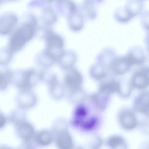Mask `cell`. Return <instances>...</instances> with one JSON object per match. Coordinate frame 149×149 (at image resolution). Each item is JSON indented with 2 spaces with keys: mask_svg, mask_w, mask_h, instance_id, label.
<instances>
[{
  "mask_svg": "<svg viewBox=\"0 0 149 149\" xmlns=\"http://www.w3.org/2000/svg\"><path fill=\"white\" fill-rule=\"evenodd\" d=\"M13 53L9 48L1 51L0 53V64L3 65L7 63L11 59Z\"/></svg>",
  "mask_w": 149,
  "mask_h": 149,
  "instance_id": "21",
  "label": "cell"
},
{
  "mask_svg": "<svg viewBox=\"0 0 149 149\" xmlns=\"http://www.w3.org/2000/svg\"><path fill=\"white\" fill-rule=\"evenodd\" d=\"M143 7L142 0H128L123 7L125 12L131 19L140 14Z\"/></svg>",
  "mask_w": 149,
  "mask_h": 149,
  "instance_id": "6",
  "label": "cell"
},
{
  "mask_svg": "<svg viewBox=\"0 0 149 149\" xmlns=\"http://www.w3.org/2000/svg\"><path fill=\"white\" fill-rule=\"evenodd\" d=\"M6 119L4 116L0 113V128L2 127L5 125Z\"/></svg>",
  "mask_w": 149,
  "mask_h": 149,
  "instance_id": "26",
  "label": "cell"
},
{
  "mask_svg": "<svg viewBox=\"0 0 149 149\" xmlns=\"http://www.w3.org/2000/svg\"><path fill=\"white\" fill-rule=\"evenodd\" d=\"M43 37L46 44L44 50L57 62L64 51L63 38L50 28H47L45 30Z\"/></svg>",
  "mask_w": 149,
  "mask_h": 149,
  "instance_id": "1",
  "label": "cell"
},
{
  "mask_svg": "<svg viewBox=\"0 0 149 149\" xmlns=\"http://www.w3.org/2000/svg\"><path fill=\"white\" fill-rule=\"evenodd\" d=\"M58 146L63 149H69L72 146V138L68 132L66 130L60 132L56 139Z\"/></svg>",
  "mask_w": 149,
  "mask_h": 149,
  "instance_id": "11",
  "label": "cell"
},
{
  "mask_svg": "<svg viewBox=\"0 0 149 149\" xmlns=\"http://www.w3.org/2000/svg\"><path fill=\"white\" fill-rule=\"evenodd\" d=\"M82 7L85 15L88 19L93 20L96 18L97 13L94 6L84 3Z\"/></svg>",
  "mask_w": 149,
  "mask_h": 149,
  "instance_id": "20",
  "label": "cell"
},
{
  "mask_svg": "<svg viewBox=\"0 0 149 149\" xmlns=\"http://www.w3.org/2000/svg\"><path fill=\"white\" fill-rule=\"evenodd\" d=\"M120 120L122 126L127 130L133 129L137 124L134 115L132 112L128 110H124L121 112Z\"/></svg>",
  "mask_w": 149,
  "mask_h": 149,
  "instance_id": "9",
  "label": "cell"
},
{
  "mask_svg": "<svg viewBox=\"0 0 149 149\" xmlns=\"http://www.w3.org/2000/svg\"><path fill=\"white\" fill-rule=\"evenodd\" d=\"M108 144L110 147L113 149H125L126 147L124 140L118 136L110 138L108 141Z\"/></svg>",
  "mask_w": 149,
  "mask_h": 149,
  "instance_id": "17",
  "label": "cell"
},
{
  "mask_svg": "<svg viewBox=\"0 0 149 149\" xmlns=\"http://www.w3.org/2000/svg\"><path fill=\"white\" fill-rule=\"evenodd\" d=\"M77 59V55L74 52L64 51L57 62L62 68L69 70L73 68Z\"/></svg>",
  "mask_w": 149,
  "mask_h": 149,
  "instance_id": "8",
  "label": "cell"
},
{
  "mask_svg": "<svg viewBox=\"0 0 149 149\" xmlns=\"http://www.w3.org/2000/svg\"><path fill=\"white\" fill-rule=\"evenodd\" d=\"M17 18L13 15H5L0 19V34L5 35L9 33L17 22Z\"/></svg>",
  "mask_w": 149,
  "mask_h": 149,
  "instance_id": "7",
  "label": "cell"
},
{
  "mask_svg": "<svg viewBox=\"0 0 149 149\" xmlns=\"http://www.w3.org/2000/svg\"><path fill=\"white\" fill-rule=\"evenodd\" d=\"M12 76L11 73L8 71H7L4 74L0 72V88H2L6 86Z\"/></svg>",
  "mask_w": 149,
  "mask_h": 149,
  "instance_id": "22",
  "label": "cell"
},
{
  "mask_svg": "<svg viewBox=\"0 0 149 149\" xmlns=\"http://www.w3.org/2000/svg\"><path fill=\"white\" fill-rule=\"evenodd\" d=\"M96 121V119L95 117H93L83 123L82 126L86 130H90L95 126Z\"/></svg>",
  "mask_w": 149,
  "mask_h": 149,
  "instance_id": "23",
  "label": "cell"
},
{
  "mask_svg": "<svg viewBox=\"0 0 149 149\" xmlns=\"http://www.w3.org/2000/svg\"><path fill=\"white\" fill-rule=\"evenodd\" d=\"M136 64L132 55L130 53L126 56L116 58L112 62L111 69L117 75H121L126 72L133 65Z\"/></svg>",
  "mask_w": 149,
  "mask_h": 149,
  "instance_id": "2",
  "label": "cell"
},
{
  "mask_svg": "<svg viewBox=\"0 0 149 149\" xmlns=\"http://www.w3.org/2000/svg\"><path fill=\"white\" fill-rule=\"evenodd\" d=\"M43 18L46 24L50 25L56 21L57 17L54 10L51 8H48L46 9L44 11Z\"/></svg>",
  "mask_w": 149,
  "mask_h": 149,
  "instance_id": "18",
  "label": "cell"
},
{
  "mask_svg": "<svg viewBox=\"0 0 149 149\" xmlns=\"http://www.w3.org/2000/svg\"><path fill=\"white\" fill-rule=\"evenodd\" d=\"M149 80L148 69L143 68L135 73L132 79V84L136 88L144 89L148 86Z\"/></svg>",
  "mask_w": 149,
  "mask_h": 149,
  "instance_id": "5",
  "label": "cell"
},
{
  "mask_svg": "<svg viewBox=\"0 0 149 149\" xmlns=\"http://www.w3.org/2000/svg\"><path fill=\"white\" fill-rule=\"evenodd\" d=\"M149 94L144 92L137 98L135 103L136 109L146 115L149 113Z\"/></svg>",
  "mask_w": 149,
  "mask_h": 149,
  "instance_id": "13",
  "label": "cell"
},
{
  "mask_svg": "<svg viewBox=\"0 0 149 149\" xmlns=\"http://www.w3.org/2000/svg\"><path fill=\"white\" fill-rule=\"evenodd\" d=\"M83 81L82 76L79 72L73 68L68 70L64 78L65 85L70 92L81 89Z\"/></svg>",
  "mask_w": 149,
  "mask_h": 149,
  "instance_id": "3",
  "label": "cell"
},
{
  "mask_svg": "<svg viewBox=\"0 0 149 149\" xmlns=\"http://www.w3.org/2000/svg\"><path fill=\"white\" fill-rule=\"evenodd\" d=\"M18 131L20 136L25 140H30L34 135V130L32 126L26 122L22 123L19 125Z\"/></svg>",
  "mask_w": 149,
  "mask_h": 149,
  "instance_id": "14",
  "label": "cell"
},
{
  "mask_svg": "<svg viewBox=\"0 0 149 149\" xmlns=\"http://www.w3.org/2000/svg\"><path fill=\"white\" fill-rule=\"evenodd\" d=\"M6 0H0V2L4 1H6Z\"/></svg>",
  "mask_w": 149,
  "mask_h": 149,
  "instance_id": "28",
  "label": "cell"
},
{
  "mask_svg": "<svg viewBox=\"0 0 149 149\" xmlns=\"http://www.w3.org/2000/svg\"><path fill=\"white\" fill-rule=\"evenodd\" d=\"M40 80L39 74L33 69H29L22 71L20 75L19 86L26 90H29L35 86Z\"/></svg>",
  "mask_w": 149,
  "mask_h": 149,
  "instance_id": "4",
  "label": "cell"
},
{
  "mask_svg": "<svg viewBox=\"0 0 149 149\" xmlns=\"http://www.w3.org/2000/svg\"><path fill=\"white\" fill-rule=\"evenodd\" d=\"M104 0H84V3L94 6L103 2Z\"/></svg>",
  "mask_w": 149,
  "mask_h": 149,
  "instance_id": "25",
  "label": "cell"
},
{
  "mask_svg": "<svg viewBox=\"0 0 149 149\" xmlns=\"http://www.w3.org/2000/svg\"><path fill=\"white\" fill-rule=\"evenodd\" d=\"M69 24L71 29L75 31L80 30L84 24V18L82 15L77 10L69 15Z\"/></svg>",
  "mask_w": 149,
  "mask_h": 149,
  "instance_id": "10",
  "label": "cell"
},
{
  "mask_svg": "<svg viewBox=\"0 0 149 149\" xmlns=\"http://www.w3.org/2000/svg\"><path fill=\"white\" fill-rule=\"evenodd\" d=\"M90 73L93 77L100 79L105 77L107 73L103 66L100 64H97L92 67L91 69Z\"/></svg>",
  "mask_w": 149,
  "mask_h": 149,
  "instance_id": "19",
  "label": "cell"
},
{
  "mask_svg": "<svg viewBox=\"0 0 149 149\" xmlns=\"http://www.w3.org/2000/svg\"><path fill=\"white\" fill-rule=\"evenodd\" d=\"M37 60L39 65L45 68L50 67L56 62L54 60L47 54L44 50L38 55Z\"/></svg>",
  "mask_w": 149,
  "mask_h": 149,
  "instance_id": "15",
  "label": "cell"
},
{
  "mask_svg": "<svg viewBox=\"0 0 149 149\" xmlns=\"http://www.w3.org/2000/svg\"><path fill=\"white\" fill-rule=\"evenodd\" d=\"M52 136L47 131H42L39 133L36 137V140L39 144L46 145L49 144L52 140Z\"/></svg>",
  "mask_w": 149,
  "mask_h": 149,
  "instance_id": "16",
  "label": "cell"
},
{
  "mask_svg": "<svg viewBox=\"0 0 149 149\" xmlns=\"http://www.w3.org/2000/svg\"><path fill=\"white\" fill-rule=\"evenodd\" d=\"M87 109L85 107L80 106L77 109L76 114L77 116L79 117L80 119L85 117L87 114Z\"/></svg>",
  "mask_w": 149,
  "mask_h": 149,
  "instance_id": "24",
  "label": "cell"
},
{
  "mask_svg": "<svg viewBox=\"0 0 149 149\" xmlns=\"http://www.w3.org/2000/svg\"><path fill=\"white\" fill-rule=\"evenodd\" d=\"M56 0L60 2V1H64L65 0H54V1H56Z\"/></svg>",
  "mask_w": 149,
  "mask_h": 149,
  "instance_id": "27",
  "label": "cell"
},
{
  "mask_svg": "<svg viewBox=\"0 0 149 149\" xmlns=\"http://www.w3.org/2000/svg\"><path fill=\"white\" fill-rule=\"evenodd\" d=\"M120 87L116 81L111 80L102 84L99 87V93L101 94L109 95L116 92H120Z\"/></svg>",
  "mask_w": 149,
  "mask_h": 149,
  "instance_id": "12",
  "label": "cell"
}]
</instances>
